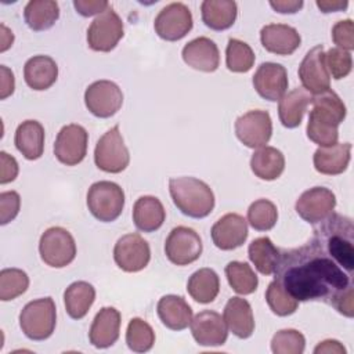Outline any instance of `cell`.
Masks as SVG:
<instances>
[{
	"instance_id": "6da1fadb",
	"label": "cell",
	"mask_w": 354,
	"mask_h": 354,
	"mask_svg": "<svg viewBox=\"0 0 354 354\" xmlns=\"http://www.w3.org/2000/svg\"><path fill=\"white\" fill-rule=\"evenodd\" d=\"M274 275L297 301H324L353 318L354 272L344 270L313 239L300 248L281 250Z\"/></svg>"
},
{
	"instance_id": "7a4b0ae2",
	"label": "cell",
	"mask_w": 354,
	"mask_h": 354,
	"mask_svg": "<svg viewBox=\"0 0 354 354\" xmlns=\"http://www.w3.org/2000/svg\"><path fill=\"white\" fill-rule=\"evenodd\" d=\"M313 109L307 122V137L319 147L337 144V126L346 118V105L330 88L313 95Z\"/></svg>"
},
{
	"instance_id": "3957f363",
	"label": "cell",
	"mask_w": 354,
	"mask_h": 354,
	"mask_svg": "<svg viewBox=\"0 0 354 354\" xmlns=\"http://www.w3.org/2000/svg\"><path fill=\"white\" fill-rule=\"evenodd\" d=\"M311 239L344 270L354 272V225L350 217L332 213L318 223Z\"/></svg>"
},
{
	"instance_id": "277c9868",
	"label": "cell",
	"mask_w": 354,
	"mask_h": 354,
	"mask_svg": "<svg viewBox=\"0 0 354 354\" xmlns=\"http://www.w3.org/2000/svg\"><path fill=\"white\" fill-rule=\"evenodd\" d=\"M169 191L176 207L192 218H203L214 209V194L202 180L195 177H173Z\"/></svg>"
},
{
	"instance_id": "5b68a950",
	"label": "cell",
	"mask_w": 354,
	"mask_h": 354,
	"mask_svg": "<svg viewBox=\"0 0 354 354\" xmlns=\"http://www.w3.org/2000/svg\"><path fill=\"white\" fill-rule=\"evenodd\" d=\"M57 324V308L51 297L29 301L19 313V326L24 335L35 342L48 339Z\"/></svg>"
},
{
	"instance_id": "8992f818",
	"label": "cell",
	"mask_w": 354,
	"mask_h": 354,
	"mask_svg": "<svg viewBox=\"0 0 354 354\" xmlns=\"http://www.w3.org/2000/svg\"><path fill=\"white\" fill-rule=\"evenodd\" d=\"M87 207L102 223L115 221L124 207V192L113 181H97L87 191Z\"/></svg>"
},
{
	"instance_id": "52a82bcc",
	"label": "cell",
	"mask_w": 354,
	"mask_h": 354,
	"mask_svg": "<svg viewBox=\"0 0 354 354\" xmlns=\"http://www.w3.org/2000/svg\"><path fill=\"white\" fill-rule=\"evenodd\" d=\"M39 253L47 266L62 268L75 260L76 243L68 230L62 227H50L40 236Z\"/></svg>"
},
{
	"instance_id": "ba28073f",
	"label": "cell",
	"mask_w": 354,
	"mask_h": 354,
	"mask_svg": "<svg viewBox=\"0 0 354 354\" xmlns=\"http://www.w3.org/2000/svg\"><path fill=\"white\" fill-rule=\"evenodd\" d=\"M130 162V153L124 145L123 137L119 131V126L109 129L97 141L94 149L95 166L106 173H120Z\"/></svg>"
},
{
	"instance_id": "9c48e42d",
	"label": "cell",
	"mask_w": 354,
	"mask_h": 354,
	"mask_svg": "<svg viewBox=\"0 0 354 354\" xmlns=\"http://www.w3.org/2000/svg\"><path fill=\"white\" fill-rule=\"evenodd\" d=\"M123 21L109 6L97 15L87 29V44L91 50L108 53L116 47L123 37Z\"/></svg>"
},
{
	"instance_id": "30bf717a",
	"label": "cell",
	"mask_w": 354,
	"mask_h": 354,
	"mask_svg": "<svg viewBox=\"0 0 354 354\" xmlns=\"http://www.w3.org/2000/svg\"><path fill=\"white\" fill-rule=\"evenodd\" d=\"M202 239L199 234L185 225L174 227L165 242V254L176 266H188L202 254Z\"/></svg>"
},
{
	"instance_id": "8fae6325",
	"label": "cell",
	"mask_w": 354,
	"mask_h": 354,
	"mask_svg": "<svg viewBox=\"0 0 354 354\" xmlns=\"http://www.w3.org/2000/svg\"><path fill=\"white\" fill-rule=\"evenodd\" d=\"M191 10L184 3H170L155 17L153 28L158 36L166 41H177L192 29Z\"/></svg>"
},
{
	"instance_id": "7c38bea8",
	"label": "cell",
	"mask_w": 354,
	"mask_h": 354,
	"mask_svg": "<svg viewBox=\"0 0 354 354\" xmlns=\"http://www.w3.org/2000/svg\"><path fill=\"white\" fill-rule=\"evenodd\" d=\"M235 134L248 148H261L272 134V120L267 111L253 109L235 120Z\"/></svg>"
},
{
	"instance_id": "4fadbf2b",
	"label": "cell",
	"mask_w": 354,
	"mask_h": 354,
	"mask_svg": "<svg viewBox=\"0 0 354 354\" xmlns=\"http://www.w3.org/2000/svg\"><path fill=\"white\" fill-rule=\"evenodd\" d=\"M113 260L120 270L138 272L144 270L151 260L149 243L140 234H126L115 243Z\"/></svg>"
},
{
	"instance_id": "5bb4252c",
	"label": "cell",
	"mask_w": 354,
	"mask_h": 354,
	"mask_svg": "<svg viewBox=\"0 0 354 354\" xmlns=\"http://www.w3.org/2000/svg\"><path fill=\"white\" fill-rule=\"evenodd\" d=\"M86 108L97 118L113 116L123 104L120 87L111 80H97L84 91Z\"/></svg>"
},
{
	"instance_id": "9a60e30c",
	"label": "cell",
	"mask_w": 354,
	"mask_h": 354,
	"mask_svg": "<svg viewBox=\"0 0 354 354\" xmlns=\"http://www.w3.org/2000/svg\"><path fill=\"white\" fill-rule=\"evenodd\" d=\"M88 133L80 124L71 123L64 126L54 142L55 158L66 166L79 165L87 153Z\"/></svg>"
},
{
	"instance_id": "2e32d148",
	"label": "cell",
	"mask_w": 354,
	"mask_h": 354,
	"mask_svg": "<svg viewBox=\"0 0 354 354\" xmlns=\"http://www.w3.org/2000/svg\"><path fill=\"white\" fill-rule=\"evenodd\" d=\"M299 77L303 88L311 95L321 94L330 88V75L326 69L325 51L321 44L307 51L299 66Z\"/></svg>"
},
{
	"instance_id": "e0dca14e",
	"label": "cell",
	"mask_w": 354,
	"mask_h": 354,
	"mask_svg": "<svg viewBox=\"0 0 354 354\" xmlns=\"http://www.w3.org/2000/svg\"><path fill=\"white\" fill-rule=\"evenodd\" d=\"M336 206L335 194L325 187L304 191L296 201V213L310 224H318L330 216Z\"/></svg>"
},
{
	"instance_id": "ac0fdd59",
	"label": "cell",
	"mask_w": 354,
	"mask_h": 354,
	"mask_svg": "<svg viewBox=\"0 0 354 354\" xmlns=\"http://www.w3.org/2000/svg\"><path fill=\"white\" fill-rule=\"evenodd\" d=\"M253 87L267 101H279L288 90V72L277 62H263L253 75Z\"/></svg>"
},
{
	"instance_id": "d6986e66",
	"label": "cell",
	"mask_w": 354,
	"mask_h": 354,
	"mask_svg": "<svg viewBox=\"0 0 354 354\" xmlns=\"http://www.w3.org/2000/svg\"><path fill=\"white\" fill-rule=\"evenodd\" d=\"M191 333L199 346H223L228 337L224 318L212 310L198 313L191 321Z\"/></svg>"
},
{
	"instance_id": "ffe728a7",
	"label": "cell",
	"mask_w": 354,
	"mask_h": 354,
	"mask_svg": "<svg viewBox=\"0 0 354 354\" xmlns=\"http://www.w3.org/2000/svg\"><path fill=\"white\" fill-rule=\"evenodd\" d=\"M210 235L218 249H236L242 246L248 238V221L238 213H227L213 224Z\"/></svg>"
},
{
	"instance_id": "44dd1931",
	"label": "cell",
	"mask_w": 354,
	"mask_h": 354,
	"mask_svg": "<svg viewBox=\"0 0 354 354\" xmlns=\"http://www.w3.org/2000/svg\"><path fill=\"white\" fill-rule=\"evenodd\" d=\"M181 55L188 66L201 72H214L220 65L217 44L205 36L188 41L183 47Z\"/></svg>"
},
{
	"instance_id": "7402d4cb",
	"label": "cell",
	"mask_w": 354,
	"mask_h": 354,
	"mask_svg": "<svg viewBox=\"0 0 354 354\" xmlns=\"http://www.w3.org/2000/svg\"><path fill=\"white\" fill-rule=\"evenodd\" d=\"M260 41L268 53L290 55L300 47L301 37L293 26L285 24H268L260 30Z\"/></svg>"
},
{
	"instance_id": "603a6c76",
	"label": "cell",
	"mask_w": 354,
	"mask_h": 354,
	"mask_svg": "<svg viewBox=\"0 0 354 354\" xmlns=\"http://www.w3.org/2000/svg\"><path fill=\"white\" fill-rule=\"evenodd\" d=\"M120 332V313L115 307H102L94 317L88 339L97 348H108L116 343Z\"/></svg>"
},
{
	"instance_id": "cb8c5ba5",
	"label": "cell",
	"mask_w": 354,
	"mask_h": 354,
	"mask_svg": "<svg viewBox=\"0 0 354 354\" xmlns=\"http://www.w3.org/2000/svg\"><path fill=\"white\" fill-rule=\"evenodd\" d=\"M223 318L228 330L239 339H248L254 332V317L252 306L242 297L234 296L228 299L224 307Z\"/></svg>"
},
{
	"instance_id": "d4e9b609",
	"label": "cell",
	"mask_w": 354,
	"mask_h": 354,
	"mask_svg": "<svg viewBox=\"0 0 354 354\" xmlns=\"http://www.w3.org/2000/svg\"><path fill=\"white\" fill-rule=\"evenodd\" d=\"M156 313L162 324L171 330H183L192 321V308L183 296L166 295L159 299Z\"/></svg>"
},
{
	"instance_id": "484cf974",
	"label": "cell",
	"mask_w": 354,
	"mask_h": 354,
	"mask_svg": "<svg viewBox=\"0 0 354 354\" xmlns=\"http://www.w3.org/2000/svg\"><path fill=\"white\" fill-rule=\"evenodd\" d=\"M58 77L57 62L48 55H35L25 62V83L36 91L50 88Z\"/></svg>"
},
{
	"instance_id": "4316f807",
	"label": "cell",
	"mask_w": 354,
	"mask_h": 354,
	"mask_svg": "<svg viewBox=\"0 0 354 354\" xmlns=\"http://www.w3.org/2000/svg\"><path fill=\"white\" fill-rule=\"evenodd\" d=\"M351 158V144L342 142L330 147H319L313 156L314 167L321 174L336 176L343 173Z\"/></svg>"
},
{
	"instance_id": "83f0119b",
	"label": "cell",
	"mask_w": 354,
	"mask_h": 354,
	"mask_svg": "<svg viewBox=\"0 0 354 354\" xmlns=\"http://www.w3.org/2000/svg\"><path fill=\"white\" fill-rule=\"evenodd\" d=\"M166 218V210L162 202L152 195L140 196L133 206V221L137 230L153 232L159 230Z\"/></svg>"
},
{
	"instance_id": "f1b7e54d",
	"label": "cell",
	"mask_w": 354,
	"mask_h": 354,
	"mask_svg": "<svg viewBox=\"0 0 354 354\" xmlns=\"http://www.w3.org/2000/svg\"><path fill=\"white\" fill-rule=\"evenodd\" d=\"M14 144L28 160H36L44 151V127L37 120H25L15 130Z\"/></svg>"
},
{
	"instance_id": "f546056e",
	"label": "cell",
	"mask_w": 354,
	"mask_h": 354,
	"mask_svg": "<svg viewBox=\"0 0 354 354\" xmlns=\"http://www.w3.org/2000/svg\"><path fill=\"white\" fill-rule=\"evenodd\" d=\"M313 95L303 87L293 88L285 94L278 104V116L281 123L288 129H295L300 126L301 119L311 104Z\"/></svg>"
},
{
	"instance_id": "4dcf8cb0",
	"label": "cell",
	"mask_w": 354,
	"mask_h": 354,
	"mask_svg": "<svg viewBox=\"0 0 354 354\" xmlns=\"http://www.w3.org/2000/svg\"><path fill=\"white\" fill-rule=\"evenodd\" d=\"M202 21L213 30L231 28L238 15V6L234 0H205L201 4Z\"/></svg>"
},
{
	"instance_id": "1f68e13d",
	"label": "cell",
	"mask_w": 354,
	"mask_h": 354,
	"mask_svg": "<svg viewBox=\"0 0 354 354\" xmlns=\"http://www.w3.org/2000/svg\"><path fill=\"white\" fill-rule=\"evenodd\" d=\"M250 169L254 176L261 180H277L285 170V156L274 147H261L253 152L250 158Z\"/></svg>"
},
{
	"instance_id": "d6a6232c",
	"label": "cell",
	"mask_w": 354,
	"mask_h": 354,
	"mask_svg": "<svg viewBox=\"0 0 354 354\" xmlns=\"http://www.w3.org/2000/svg\"><path fill=\"white\" fill-rule=\"evenodd\" d=\"M95 300V289L86 281L71 283L64 292V304L68 315L73 319H82L88 313Z\"/></svg>"
},
{
	"instance_id": "836d02e7",
	"label": "cell",
	"mask_w": 354,
	"mask_h": 354,
	"mask_svg": "<svg viewBox=\"0 0 354 354\" xmlns=\"http://www.w3.org/2000/svg\"><path fill=\"white\" fill-rule=\"evenodd\" d=\"M24 18L32 30H47L59 18L58 3L54 0H30L24 8Z\"/></svg>"
},
{
	"instance_id": "e575fe53",
	"label": "cell",
	"mask_w": 354,
	"mask_h": 354,
	"mask_svg": "<svg viewBox=\"0 0 354 354\" xmlns=\"http://www.w3.org/2000/svg\"><path fill=\"white\" fill-rule=\"evenodd\" d=\"M187 292L201 304L212 303L220 292V279L217 272L212 268H201L195 271L187 282Z\"/></svg>"
},
{
	"instance_id": "d590c367",
	"label": "cell",
	"mask_w": 354,
	"mask_h": 354,
	"mask_svg": "<svg viewBox=\"0 0 354 354\" xmlns=\"http://www.w3.org/2000/svg\"><path fill=\"white\" fill-rule=\"evenodd\" d=\"M279 249L268 236H260L250 242L248 254L256 270L263 275H271L279 260Z\"/></svg>"
},
{
	"instance_id": "8d00e7d4",
	"label": "cell",
	"mask_w": 354,
	"mask_h": 354,
	"mask_svg": "<svg viewBox=\"0 0 354 354\" xmlns=\"http://www.w3.org/2000/svg\"><path fill=\"white\" fill-rule=\"evenodd\" d=\"M225 277L232 290L238 295H250L259 285L257 275L245 261H230L225 266Z\"/></svg>"
},
{
	"instance_id": "74e56055",
	"label": "cell",
	"mask_w": 354,
	"mask_h": 354,
	"mask_svg": "<svg viewBox=\"0 0 354 354\" xmlns=\"http://www.w3.org/2000/svg\"><path fill=\"white\" fill-rule=\"evenodd\" d=\"M254 53L250 46L239 39H228L225 48V65L231 72L245 73L254 65Z\"/></svg>"
},
{
	"instance_id": "f35d334b",
	"label": "cell",
	"mask_w": 354,
	"mask_h": 354,
	"mask_svg": "<svg viewBox=\"0 0 354 354\" xmlns=\"http://www.w3.org/2000/svg\"><path fill=\"white\" fill-rule=\"evenodd\" d=\"M126 343L131 351L147 353L155 343V332L147 321L131 318L126 329Z\"/></svg>"
},
{
	"instance_id": "ab89813d",
	"label": "cell",
	"mask_w": 354,
	"mask_h": 354,
	"mask_svg": "<svg viewBox=\"0 0 354 354\" xmlns=\"http://www.w3.org/2000/svg\"><path fill=\"white\" fill-rule=\"evenodd\" d=\"M278 220V209L270 199H257L248 209V223L256 231L271 230Z\"/></svg>"
},
{
	"instance_id": "60d3db41",
	"label": "cell",
	"mask_w": 354,
	"mask_h": 354,
	"mask_svg": "<svg viewBox=\"0 0 354 354\" xmlns=\"http://www.w3.org/2000/svg\"><path fill=\"white\" fill-rule=\"evenodd\" d=\"M29 286V277L19 268L0 271V300L8 301L24 295Z\"/></svg>"
},
{
	"instance_id": "b9f144b4",
	"label": "cell",
	"mask_w": 354,
	"mask_h": 354,
	"mask_svg": "<svg viewBox=\"0 0 354 354\" xmlns=\"http://www.w3.org/2000/svg\"><path fill=\"white\" fill-rule=\"evenodd\" d=\"M266 300L271 311L279 317H286L297 310L299 301L293 299L278 281L270 282L266 290Z\"/></svg>"
},
{
	"instance_id": "7bdbcfd3",
	"label": "cell",
	"mask_w": 354,
	"mask_h": 354,
	"mask_svg": "<svg viewBox=\"0 0 354 354\" xmlns=\"http://www.w3.org/2000/svg\"><path fill=\"white\" fill-rule=\"evenodd\" d=\"M306 347V339L296 329H281L271 339L274 354H301Z\"/></svg>"
},
{
	"instance_id": "ee69618b",
	"label": "cell",
	"mask_w": 354,
	"mask_h": 354,
	"mask_svg": "<svg viewBox=\"0 0 354 354\" xmlns=\"http://www.w3.org/2000/svg\"><path fill=\"white\" fill-rule=\"evenodd\" d=\"M325 64L329 75H332L333 79L339 80L346 77L353 68V58L351 53L342 50V48H330L325 54Z\"/></svg>"
},
{
	"instance_id": "f6af8a7d",
	"label": "cell",
	"mask_w": 354,
	"mask_h": 354,
	"mask_svg": "<svg viewBox=\"0 0 354 354\" xmlns=\"http://www.w3.org/2000/svg\"><path fill=\"white\" fill-rule=\"evenodd\" d=\"M332 40L337 48L351 51L354 48V24L351 19L337 21L332 28Z\"/></svg>"
},
{
	"instance_id": "bcb514c9",
	"label": "cell",
	"mask_w": 354,
	"mask_h": 354,
	"mask_svg": "<svg viewBox=\"0 0 354 354\" xmlns=\"http://www.w3.org/2000/svg\"><path fill=\"white\" fill-rule=\"evenodd\" d=\"M21 207V196L17 191H4L0 194V224L12 221Z\"/></svg>"
},
{
	"instance_id": "7dc6e473",
	"label": "cell",
	"mask_w": 354,
	"mask_h": 354,
	"mask_svg": "<svg viewBox=\"0 0 354 354\" xmlns=\"http://www.w3.org/2000/svg\"><path fill=\"white\" fill-rule=\"evenodd\" d=\"M18 162L6 151L0 152V184L11 183L18 176Z\"/></svg>"
},
{
	"instance_id": "c3c4849f",
	"label": "cell",
	"mask_w": 354,
	"mask_h": 354,
	"mask_svg": "<svg viewBox=\"0 0 354 354\" xmlns=\"http://www.w3.org/2000/svg\"><path fill=\"white\" fill-rule=\"evenodd\" d=\"M73 7L80 15L93 17L104 12L109 7V3L105 0H75Z\"/></svg>"
},
{
	"instance_id": "681fc988",
	"label": "cell",
	"mask_w": 354,
	"mask_h": 354,
	"mask_svg": "<svg viewBox=\"0 0 354 354\" xmlns=\"http://www.w3.org/2000/svg\"><path fill=\"white\" fill-rule=\"evenodd\" d=\"M1 73V82H0V100H6L14 93L15 88V79L11 69H8L6 65L0 66Z\"/></svg>"
},
{
	"instance_id": "f907efd6",
	"label": "cell",
	"mask_w": 354,
	"mask_h": 354,
	"mask_svg": "<svg viewBox=\"0 0 354 354\" xmlns=\"http://www.w3.org/2000/svg\"><path fill=\"white\" fill-rule=\"evenodd\" d=\"M270 6L281 14H295L303 7L301 0H277V1H270Z\"/></svg>"
},
{
	"instance_id": "816d5d0a",
	"label": "cell",
	"mask_w": 354,
	"mask_h": 354,
	"mask_svg": "<svg viewBox=\"0 0 354 354\" xmlns=\"http://www.w3.org/2000/svg\"><path fill=\"white\" fill-rule=\"evenodd\" d=\"M315 354H321V353H326V354H344L346 348L340 344V342L337 340H332V339H326L324 342H321L315 348H314Z\"/></svg>"
},
{
	"instance_id": "f5cc1de1",
	"label": "cell",
	"mask_w": 354,
	"mask_h": 354,
	"mask_svg": "<svg viewBox=\"0 0 354 354\" xmlns=\"http://www.w3.org/2000/svg\"><path fill=\"white\" fill-rule=\"evenodd\" d=\"M348 6V1H322V0H317V7L322 11V12H333V11H342L346 10Z\"/></svg>"
},
{
	"instance_id": "db71d44e",
	"label": "cell",
	"mask_w": 354,
	"mask_h": 354,
	"mask_svg": "<svg viewBox=\"0 0 354 354\" xmlns=\"http://www.w3.org/2000/svg\"><path fill=\"white\" fill-rule=\"evenodd\" d=\"M0 29H1V47H0V51L4 53L10 46H12L14 35H12V32H11L6 25H3V24H1Z\"/></svg>"
}]
</instances>
